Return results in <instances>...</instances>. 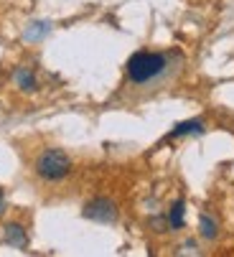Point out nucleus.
Masks as SVG:
<instances>
[{
    "instance_id": "nucleus-6",
    "label": "nucleus",
    "mask_w": 234,
    "mask_h": 257,
    "mask_svg": "<svg viewBox=\"0 0 234 257\" xmlns=\"http://www.w3.org/2000/svg\"><path fill=\"white\" fill-rule=\"evenodd\" d=\"M183 214H186V204L178 199V201L171 206V211H168V227H171V229H181V227H183Z\"/></svg>"
},
{
    "instance_id": "nucleus-5",
    "label": "nucleus",
    "mask_w": 234,
    "mask_h": 257,
    "mask_svg": "<svg viewBox=\"0 0 234 257\" xmlns=\"http://www.w3.org/2000/svg\"><path fill=\"white\" fill-rule=\"evenodd\" d=\"M199 133H204V122H199V120H188V122H181V125H176V130H173L168 138H181V135H199Z\"/></svg>"
},
{
    "instance_id": "nucleus-9",
    "label": "nucleus",
    "mask_w": 234,
    "mask_h": 257,
    "mask_svg": "<svg viewBox=\"0 0 234 257\" xmlns=\"http://www.w3.org/2000/svg\"><path fill=\"white\" fill-rule=\"evenodd\" d=\"M3 211H6V191L0 189V216H3Z\"/></svg>"
},
{
    "instance_id": "nucleus-4",
    "label": "nucleus",
    "mask_w": 234,
    "mask_h": 257,
    "mask_svg": "<svg viewBox=\"0 0 234 257\" xmlns=\"http://www.w3.org/2000/svg\"><path fill=\"white\" fill-rule=\"evenodd\" d=\"M3 242L16 247V249H23V247H28V234L21 224H8L6 232H3Z\"/></svg>"
},
{
    "instance_id": "nucleus-1",
    "label": "nucleus",
    "mask_w": 234,
    "mask_h": 257,
    "mask_svg": "<svg viewBox=\"0 0 234 257\" xmlns=\"http://www.w3.org/2000/svg\"><path fill=\"white\" fill-rule=\"evenodd\" d=\"M168 66V56L155 54V51H138L128 61V77L135 84H145L155 77H161Z\"/></svg>"
},
{
    "instance_id": "nucleus-3",
    "label": "nucleus",
    "mask_w": 234,
    "mask_h": 257,
    "mask_svg": "<svg viewBox=\"0 0 234 257\" xmlns=\"http://www.w3.org/2000/svg\"><path fill=\"white\" fill-rule=\"evenodd\" d=\"M84 216L92 219V222H102V224H109L117 219V206L114 201L109 199H92L87 206H84Z\"/></svg>"
},
{
    "instance_id": "nucleus-8",
    "label": "nucleus",
    "mask_w": 234,
    "mask_h": 257,
    "mask_svg": "<svg viewBox=\"0 0 234 257\" xmlns=\"http://www.w3.org/2000/svg\"><path fill=\"white\" fill-rule=\"evenodd\" d=\"M199 227H201V237H206V239H214L216 237V222H214L209 214H201Z\"/></svg>"
},
{
    "instance_id": "nucleus-2",
    "label": "nucleus",
    "mask_w": 234,
    "mask_h": 257,
    "mask_svg": "<svg viewBox=\"0 0 234 257\" xmlns=\"http://www.w3.org/2000/svg\"><path fill=\"white\" fill-rule=\"evenodd\" d=\"M71 171V161L64 151L59 148H49L38 156L36 161V173L41 176L44 181H61L64 176H69Z\"/></svg>"
},
{
    "instance_id": "nucleus-7",
    "label": "nucleus",
    "mask_w": 234,
    "mask_h": 257,
    "mask_svg": "<svg viewBox=\"0 0 234 257\" xmlns=\"http://www.w3.org/2000/svg\"><path fill=\"white\" fill-rule=\"evenodd\" d=\"M16 84H18L21 89H26V92H33V89H36V77H33V71L18 69V71H16Z\"/></svg>"
}]
</instances>
